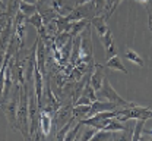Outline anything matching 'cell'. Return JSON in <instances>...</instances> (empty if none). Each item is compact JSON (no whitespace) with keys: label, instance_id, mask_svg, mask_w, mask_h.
I'll return each instance as SVG.
<instances>
[{"label":"cell","instance_id":"obj_1","mask_svg":"<svg viewBox=\"0 0 152 141\" xmlns=\"http://www.w3.org/2000/svg\"><path fill=\"white\" fill-rule=\"evenodd\" d=\"M26 85L22 84V90H20V104L18 107V113H16V118H18V128L20 129V132L23 134L25 138H29V135L26 134L28 131V118H29V107H28V103H26Z\"/></svg>","mask_w":152,"mask_h":141},{"label":"cell","instance_id":"obj_2","mask_svg":"<svg viewBox=\"0 0 152 141\" xmlns=\"http://www.w3.org/2000/svg\"><path fill=\"white\" fill-rule=\"evenodd\" d=\"M96 93H98V96H102L105 100L114 103L117 107H127V106H130V104H132L130 101H126L124 99H121V97L115 93V90L111 87V84L108 82L107 78H104V82H102L101 90H99V91H96Z\"/></svg>","mask_w":152,"mask_h":141},{"label":"cell","instance_id":"obj_3","mask_svg":"<svg viewBox=\"0 0 152 141\" xmlns=\"http://www.w3.org/2000/svg\"><path fill=\"white\" fill-rule=\"evenodd\" d=\"M104 78H105L104 77V66L102 65H95V72L89 78V84H91V87L94 88L95 91H99L101 90Z\"/></svg>","mask_w":152,"mask_h":141},{"label":"cell","instance_id":"obj_4","mask_svg":"<svg viewBox=\"0 0 152 141\" xmlns=\"http://www.w3.org/2000/svg\"><path fill=\"white\" fill-rule=\"evenodd\" d=\"M39 126H41V131L44 132V135H48L50 134V129H51V125H53V121H51V116L48 113V110L45 109H41L39 110Z\"/></svg>","mask_w":152,"mask_h":141},{"label":"cell","instance_id":"obj_5","mask_svg":"<svg viewBox=\"0 0 152 141\" xmlns=\"http://www.w3.org/2000/svg\"><path fill=\"white\" fill-rule=\"evenodd\" d=\"M105 68H110V69H115V71H120V72H124V74H129V71L126 69V66L123 65V62L120 61V58L117 55L111 56L107 63H105Z\"/></svg>","mask_w":152,"mask_h":141},{"label":"cell","instance_id":"obj_6","mask_svg":"<svg viewBox=\"0 0 152 141\" xmlns=\"http://www.w3.org/2000/svg\"><path fill=\"white\" fill-rule=\"evenodd\" d=\"M124 58L127 59V61H130L132 63H136V65H139L140 68H143L145 66V62H143V59L133 50V49H126V52H124Z\"/></svg>","mask_w":152,"mask_h":141},{"label":"cell","instance_id":"obj_7","mask_svg":"<svg viewBox=\"0 0 152 141\" xmlns=\"http://www.w3.org/2000/svg\"><path fill=\"white\" fill-rule=\"evenodd\" d=\"M92 25L96 28V31H98L99 37H101V35H104V34L110 30V28L107 27L105 19H104V16H102V15H101V16H95L94 19H92Z\"/></svg>","mask_w":152,"mask_h":141},{"label":"cell","instance_id":"obj_8","mask_svg":"<svg viewBox=\"0 0 152 141\" xmlns=\"http://www.w3.org/2000/svg\"><path fill=\"white\" fill-rule=\"evenodd\" d=\"M19 12H22L23 15H32L37 12V4L35 3H28L23 0H19Z\"/></svg>","mask_w":152,"mask_h":141},{"label":"cell","instance_id":"obj_9","mask_svg":"<svg viewBox=\"0 0 152 141\" xmlns=\"http://www.w3.org/2000/svg\"><path fill=\"white\" fill-rule=\"evenodd\" d=\"M120 1H121V0H105V4H104L105 12H104V15H102V16H104V19L107 21L110 16H111V13L117 9V6L120 4Z\"/></svg>","mask_w":152,"mask_h":141},{"label":"cell","instance_id":"obj_10","mask_svg":"<svg viewBox=\"0 0 152 141\" xmlns=\"http://www.w3.org/2000/svg\"><path fill=\"white\" fill-rule=\"evenodd\" d=\"M26 22L35 25V28L38 30V32H42V34H44V25H42V19H41V13H38V12L32 13L31 16H28Z\"/></svg>","mask_w":152,"mask_h":141},{"label":"cell","instance_id":"obj_11","mask_svg":"<svg viewBox=\"0 0 152 141\" xmlns=\"http://www.w3.org/2000/svg\"><path fill=\"white\" fill-rule=\"evenodd\" d=\"M91 110V104L88 106V104H83V106H76L75 109H73V116H75V119H83V118H86L88 116V112Z\"/></svg>","mask_w":152,"mask_h":141},{"label":"cell","instance_id":"obj_12","mask_svg":"<svg viewBox=\"0 0 152 141\" xmlns=\"http://www.w3.org/2000/svg\"><path fill=\"white\" fill-rule=\"evenodd\" d=\"M53 9H54L56 13L64 15V16L72 12L70 7H66V6H64V0H53Z\"/></svg>","mask_w":152,"mask_h":141},{"label":"cell","instance_id":"obj_13","mask_svg":"<svg viewBox=\"0 0 152 141\" xmlns=\"http://www.w3.org/2000/svg\"><path fill=\"white\" fill-rule=\"evenodd\" d=\"M145 119H137V122L134 123V131H133V135L130 137L133 141L142 140V132H143V126H145Z\"/></svg>","mask_w":152,"mask_h":141},{"label":"cell","instance_id":"obj_14","mask_svg":"<svg viewBox=\"0 0 152 141\" xmlns=\"http://www.w3.org/2000/svg\"><path fill=\"white\" fill-rule=\"evenodd\" d=\"M95 93H96V91L91 87V84H88V85L85 87V90H83V93H82V94H83V96H86V97H89L91 101H96L98 100V97L95 96Z\"/></svg>","mask_w":152,"mask_h":141},{"label":"cell","instance_id":"obj_15","mask_svg":"<svg viewBox=\"0 0 152 141\" xmlns=\"http://www.w3.org/2000/svg\"><path fill=\"white\" fill-rule=\"evenodd\" d=\"M73 121H75V116H73V118H70V121H69L67 123H66V125H64V126H63V128H61V131L57 134V140H64V137H66V132H67V129H69V128L73 125Z\"/></svg>","mask_w":152,"mask_h":141},{"label":"cell","instance_id":"obj_16","mask_svg":"<svg viewBox=\"0 0 152 141\" xmlns=\"http://www.w3.org/2000/svg\"><path fill=\"white\" fill-rule=\"evenodd\" d=\"M96 131H98V129H96L95 126H92V128H89V129H86V131H85V134H83V135H82V137H80L79 140H82V141L92 140V138H94V135L96 134Z\"/></svg>","mask_w":152,"mask_h":141},{"label":"cell","instance_id":"obj_17","mask_svg":"<svg viewBox=\"0 0 152 141\" xmlns=\"http://www.w3.org/2000/svg\"><path fill=\"white\" fill-rule=\"evenodd\" d=\"M83 104H92V101H91V99L89 97H86V96H83V94H80V99L76 101V106H83Z\"/></svg>","mask_w":152,"mask_h":141},{"label":"cell","instance_id":"obj_18","mask_svg":"<svg viewBox=\"0 0 152 141\" xmlns=\"http://www.w3.org/2000/svg\"><path fill=\"white\" fill-rule=\"evenodd\" d=\"M143 132H145V134H148V135H151V137H152V129H145V128H143Z\"/></svg>","mask_w":152,"mask_h":141},{"label":"cell","instance_id":"obj_19","mask_svg":"<svg viewBox=\"0 0 152 141\" xmlns=\"http://www.w3.org/2000/svg\"><path fill=\"white\" fill-rule=\"evenodd\" d=\"M23 1H28V3H35L37 0H23Z\"/></svg>","mask_w":152,"mask_h":141},{"label":"cell","instance_id":"obj_20","mask_svg":"<svg viewBox=\"0 0 152 141\" xmlns=\"http://www.w3.org/2000/svg\"><path fill=\"white\" fill-rule=\"evenodd\" d=\"M149 116H151V118H152V109H151V112H149Z\"/></svg>","mask_w":152,"mask_h":141},{"label":"cell","instance_id":"obj_21","mask_svg":"<svg viewBox=\"0 0 152 141\" xmlns=\"http://www.w3.org/2000/svg\"><path fill=\"white\" fill-rule=\"evenodd\" d=\"M0 16H1V15H0Z\"/></svg>","mask_w":152,"mask_h":141}]
</instances>
